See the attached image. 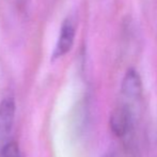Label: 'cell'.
<instances>
[{"label":"cell","mask_w":157,"mask_h":157,"mask_svg":"<svg viewBox=\"0 0 157 157\" xmlns=\"http://www.w3.org/2000/svg\"><path fill=\"white\" fill-rule=\"evenodd\" d=\"M111 132L119 138H125L130 134L134 126V113L132 106L128 103L122 104L114 108L109 120Z\"/></svg>","instance_id":"6da1fadb"},{"label":"cell","mask_w":157,"mask_h":157,"mask_svg":"<svg viewBox=\"0 0 157 157\" xmlns=\"http://www.w3.org/2000/svg\"><path fill=\"white\" fill-rule=\"evenodd\" d=\"M121 93L126 101H138L142 96V82L139 74L130 68L126 72L121 85Z\"/></svg>","instance_id":"277c9868"},{"label":"cell","mask_w":157,"mask_h":157,"mask_svg":"<svg viewBox=\"0 0 157 157\" xmlns=\"http://www.w3.org/2000/svg\"><path fill=\"white\" fill-rule=\"evenodd\" d=\"M101 157H114V156H113V154H112V153H106L105 155H103Z\"/></svg>","instance_id":"52a82bcc"},{"label":"cell","mask_w":157,"mask_h":157,"mask_svg":"<svg viewBox=\"0 0 157 157\" xmlns=\"http://www.w3.org/2000/svg\"><path fill=\"white\" fill-rule=\"evenodd\" d=\"M16 105L13 97H4L0 101V147L6 143L15 119Z\"/></svg>","instance_id":"7a4b0ae2"},{"label":"cell","mask_w":157,"mask_h":157,"mask_svg":"<svg viewBox=\"0 0 157 157\" xmlns=\"http://www.w3.org/2000/svg\"><path fill=\"white\" fill-rule=\"evenodd\" d=\"M75 33H76V26L72 18H66L61 26L60 35H59L58 42H57L56 48L54 50L52 59H58L60 57L66 55L73 47L75 40Z\"/></svg>","instance_id":"3957f363"},{"label":"cell","mask_w":157,"mask_h":157,"mask_svg":"<svg viewBox=\"0 0 157 157\" xmlns=\"http://www.w3.org/2000/svg\"><path fill=\"white\" fill-rule=\"evenodd\" d=\"M0 157H23V155L15 141H8L1 147Z\"/></svg>","instance_id":"5b68a950"},{"label":"cell","mask_w":157,"mask_h":157,"mask_svg":"<svg viewBox=\"0 0 157 157\" xmlns=\"http://www.w3.org/2000/svg\"><path fill=\"white\" fill-rule=\"evenodd\" d=\"M15 2H16V4L19 8V10L25 11L28 6V2H29V0H15Z\"/></svg>","instance_id":"8992f818"}]
</instances>
